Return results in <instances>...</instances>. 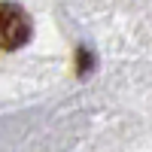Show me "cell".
Instances as JSON below:
<instances>
[{
    "instance_id": "6da1fadb",
    "label": "cell",
    "mask_w": 152,
    "mask_h": 152,
    "mask_svg": "<svg viewBox=\"0 0 152 152\" xmlns=\"http://www.w3.org/2000/svg\"><path fill=\"white\" fill-rule=\"evenodd\" d=\"M34 37V21L18 3H0V49L15 52Z\"/></svg>"
}]
</instances>
